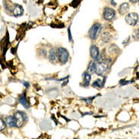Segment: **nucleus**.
<instances>
[{
  "label": "nucleus",
  "instance_id": "nucleus-1",
  "mask_svg": "<svg viewBox=\"0 0 139 139\" xmlns=\"http://www.w3.org/2000/svg\"><path fill=\"white\" fill-rule=\"evenodd\" d=\"M101 30H102L101 24H100L98 23L94 24L93 26L90 27V29L89 30V32H88L89 37L91 39H94V40L98 38L100 33V32H101Z\"/></svg>",
  "mask_w": 139,
  "mask_h": 139
},
{
  "label": "nucleus",
  "instance_id": "nucleus-2",
  "mask_svg": "<svg viewBox=\"0 0 139 139\" xmlns=\"http://www.w3.org/2000/svg\"><path fill=\"white\" fill-rule=\"evenodd\" d=\"M69 54L68 51L64 48H59L57 49V58L62 64H65L69 60Z\"/></svg>",
  "mask_w": 139,
  "mask_h": 139
},
{
  "label": "nucleus",
  "instance_id": "nucleus-3",
  "mask_svg": "<svg viewBox=\"0 0 139 139\" xmlns=\"http://www.w3.org/2000/svg\"><path fill=\"white\" fill-rule=\"evenodd\" d=\"M14 116L16 119L17 127H18V128H21L24 125V123L27 121V120H28L27 114L25 112H23V111H17V112H15Z\"/></svg>",
  "mask_w": 139,
  "mask_h": 139
},
{
  "label": "nucleus",
  "instance_id": "nucleus-4",
  "mask_svg": "<svg viewBox=\"0 0 139 139\" xmlns=\"http://www.w3.org/2000/svg\"><path fill=\"white\" fill-rule=\"evenodd\" d=\"M109 67V64L106 61H100L96 63L95 73L98 76H102Z\"/></svg>",
  "mask_w": 139,
  "mask_h": 139
},
{
  "label": "nucleus",
  "instance_id": "nucleus-5",
  "mask_svg": "<svg viewBox=\"0 0 139 139\" xmlns=\"http://www.w3.org/2000/svg\"><path fill=\"white\" fill-rule=\"evenodd\" d=\"M125 21L130 26H135L138 22V15L137 13L131 12L125 16Z\"/></svg>",
  "mask_w": 139,
  "mask_h": 139
},
{
  "label": "nucleus",
  "instance_id": "nucleus-6",
  "mask_svg": "<svg viewBox=\"0 0 139 139\" xmlns=\"http://www.w3.org/2000/svg\"><path fill=\"white\" fill-rule=\"evenodd\" d=\"M103 15H104V18L105 20H113L116 15V11L112 8H105Z\"/></svg>",
  "mask_w": 139,
  "mask_h": 139
},
{
  "label": "nucleus",
  "instance_id": "nucleus-7",
  "mask_svg": "<svg viewBox=\"0 0 139 139\" xmlns=\"http://www.w3.org/2000/svg\"><path fill=\"white\" fill-rule=\"evenodd\" d=\"M90 54L91 58L94 59V61H100V52L99 48L95 45H92L90 48Z\"/></svg>",
  "mask_w": 139,
  "mask_h": 139
},
{
  "label": "nucleus",
  "instance_id": "nucleus-8",
  "mask_svg": "<svg viewBox=\"0 0 139 139\" xmlns=\"http://www.w3.org/2000/svg\"><path fill=\"white\" fill-rule=\"evenodd\" d=\"M5 121L6 122V124L11 128H14V127H17V122L15 116H9L5 118Z\"/></svg>",
  "mask_w": 139,
  "mask_h": 139
},
{
  "label": "nucleus",
  "instance_id": "nucleus-9",
  "mask_svg": "<svg viewBox=\"0 0 139 139\" xmlns=\"http://www.w3.org/2000/svg\"><path fill=\"white\" fill-rule=\"evenodd\" d=\"M129 4L128 3V2H124V3H122L120 5H119V13L121 15H125L128 11H129Z\"/></svg>",
  "mask_w": 139,
  "mask_h": 139
},
{
  "label": "nucleus",
  "instance_id": "nucleus-10",
  "mask_svg": "<svg viewBox=\"0 0 139 139\" xmlns=\"http://www.w3.org/2000/svg\"><path fill=\"white\" fill-rule=\"evenodd\" d=\"M13 15L15 16H21L24 13V9H23V7L20 5H17V4H15L14 5V8H13Z\"/></svg>",
  "mask_w": 139,
  "mask_h": 139
},
{
  "label": "nucleus",
  "instance_id": "nucleus-11",
  "mask_svg": "<svg viewBox=\"0 0 139 139\" xmlns=\"http://www.w3.org/2000/svg\"><path fill=\"white\" fill-rule=\"evenodd\" d=\"M19 102L21 103V104H22L24 106V107L25 109H28L30 107V104H29L27 100L25 93H23V94H21L20 95V97H19Z\"/></svg>",
  "mask_w": 139,
  "mask_h": 139
},
{
  "label": "nucleus",
  "instance_id": "nucleus-12",
  "mask_svg": "<svg viewBox=\"0 0 139 139\" xmlns=\"http://www.w3.org/2000/svg\"><path fill=\"white\" fill-rule=\"evenodd\" d=\"M83 79H84V86H87L90 84L91 77L88 72H85L83 73Z\"/></svg>",
  "mask_w": 139,
  "mask_h": 139
},
{
  "label": "nucleus",
  "instance_id": "nucleus-13",
  "mask_svg": "<svg viewBox=\"0 0 139 139\" xmlns=\"http://www.w3.org/2000/svg\"><path fill=\"white\" fill-rule=\"evenodd\" d=\"M57 58V51H56L54 48L50 49L49 52V59L51 62H54Z\"/></svg>",
  "mask_w": 139,
  "mask_h": 139
},
{
  "label": "nucleus",
  "instance_id": "nucleus-14",
  "mask_svg": "<svg viewBox=\"0 0 139 139\" xmlns=\"http://www.w3.org/2000/svg\"><path fill=\"white\" fill-rule=\"evenodd\" d=\"M96 70V63L94 61H90L88 67H87V72L89 73H94Z\"/></svg>",
  "mask_w": 139,
  "mask_h": 139
},
{
  "label": "nucleus",
  "instance_id": "nucleus-15",
  "mask_svg": "<svg viewBox=\"0 0 139 139\" xmlns=\"http://www.w3.org/2000/svg\"><path fill=\"white\" fill-rule=\"evenodd\" d=\"M104 82L105 79L102 80L100 79H98L96 80L95 82H93V86L96 87V88H102V87L104 86Z\"/></svg>",
  "mask_w": 139,
  "mask_h": 139
},
{
  "label": "nucleus",
  "instance_id": "nucleus-16",
  "mask_svg": "<svg viewBox=\"0 0 139 139\" xmlns=\"http://www.w3.org/2000/svg\"><path fill=\"white\" fill-rule=\"evenodd\" d=\"M110 38H111V36L110 34L109 33H104L103 34H102V39L106 42V43H109L110 42Z\"/></svg>",
  "mask_w": 139,
  "mask_h": 139
},
{
  "label": "nucleus",
  "instance_id": "nucleus-17",
  "mask_svg": "<svg viewBox=\"0 0 139 139\" xmlns=\"http://www.w3.org/2000/svg\"><path fill=\"white\" fill-rule=\"evenodd\" d=\"M132 37H133L134 39H139V29L135 30L133 32Z\"/></svg>",
  "mask_w": 139,
  "mask_h": 139
},
{
  "label": "nucleus",
  "instance_id": "nucleus-18",
  "mask_svg": "<svg viewBox=\"0 0 139 139\" xmlns=\"http://www.w3.org/2000/svg\"><path fill=\"white\" fill-rule=\"evenodd\" d=\"M0 122H1V127H0V129H1V131H3L5 129V127H6V122H5V121H4L2 119L0 120Z\"/></svg>",
  "mask_w": 139,
  "mask_h": 139
},
{
  "label": "nucleus",
  "instance_id": "nucleus-19",
  "mask_svg": "<svg viewBox=\"0 0 139 139\" xmlns=\"http://www.w3.org/2000/svg\"><path fill=\"white\" fill-rule=\"evenodd\" d=\"M94 98H95V97H91V98H81V100H82V101H86L87 104H90V103L92 102V101H93V99H94Z\"/></svg>",
  "mask_w": 139,
  "mask_h": 139
},
{
  "label": "nucleus",
  "instance_id": "nucleus-20",
  "mask_svg": "<svg viewBox=\"0 0 139 139\" xmlns=\"http://www.w3.org/2000/svg\"><path fill=\"white\" fill-rule=\"evenodd\" d=\"M80 1H81V0H74V1L71 2V5L72 7H74V8L77 7L78 5V4L80 3Z\"/></svg>",
  "mask_w": 139,
  "mask_h": 139
},
{
  "label": "nucleus",
  "instance_id": "nucleus-21",
  "mask_svg": "<svg viewBox=\"0 0 139 139\" xmlns=\"http://www.w3.org/2000/svg\"><path fill=\"white\" fill-rule=\"evenodd\" d=\"M68 31H69V39L70 42H72V37H71V30H70V27L69 28Z\"/></svg>",
  "mask_w": 139,
  "mask_h": 139
},
{
  "label": "nucleus",
  "instance_id": "nucleus-22",
  "mask_svg": "<svg viewBox=\"0 0 139 139\" xmlns=\"http://www.w3.org/2000/svg\"><path fill=\"white\" fill-rule=\"evenodd\" d=\"M22 83L25 85V86L27 88H28L30 87V84H29L27 82H25V81H22Z\"/></svg>",
  "mask_w": 139,
  "mask_h": 139
},
{
  "label": "nucleus",
  "instance_id": "nucleus-23",
  "mask_svg": "<svg viewBox=\"0 0 139 139\" xmlns=\"http://www.w3.org/2000/svg\"><path fill=\"white\" fill-rule=\"evenodd\" d=\"M129 39H130V36H129V37H128V38H127V39H125V41H123V42H122V44L125 45V44L127 43H128V42L129 41Z\"/></svg>",
  "mask_w": 139,
  "mask_h": 139
},
{
  "label": "nucleus",
  "instance_id": "nucleus-24",
  "mask_svg": "<svg viewBox=\"0 0 139 139\" xmlns=\"http://www.w3.org/2000/svg\"><path fill=\"white\" fill-rule=\"evenodd\" d=\"M130 2H132V3H136V2H138L139 0H129Z\"/></svg>",
  "mask_w": 139,
  "mask_h": 139
},
{
  "label": "nucleus",
  "instance_id": "nucleus-25",
  "mask_svg": "<svg viewBox=\"0 0 139 139\" xmlns=\"http://www.w3.org/2000/svg\"><path fill=\"white\" fill-rule=\"evenodd\" d=\"M111 4H113V5H116V2H115V1L114 0H111Z\"/></svg>",
  "mask_w": 139,
  "mask_h": 139
},
{
  "label": "nucleus",
  "instance_id": "nucleus-26",
  "mask_svg": "<svg viewBox=\"0 0 139 139\" xmlns=\"http://www.w3.org/2000/svg\"><path fill=\"white\" fill-rule=\"evenodd\" d=\"M75 139H78V138H75Z\"/></svg>",
  "mask_w": 139,
  "mask_h": 139
},
{
  "label": "nucleus",
  "instance_id": "nucleus-27",
  "mask_svg": "<svg viewBox=\"0 0 139 139\" xmlns=\"http://www.w3.org/2000/svg\"></svg>",
  "mask_w": 139,
  "mask_h": 139
},
{
  "label": "nucleus",
  "instance_id": "nucleus-28",
  "mask_svg": "<svg viewBox=\"0 0 139 139\" xmlns=\"http://www.w3.org/2000/svg\"><path fill=\"white\" fill-rule=\"evenodd\" d=\"M138 21H139V20H138Z\"/></svg>",
  "mask_w": 139,
  "mask_h": 139
}]
</instances>
